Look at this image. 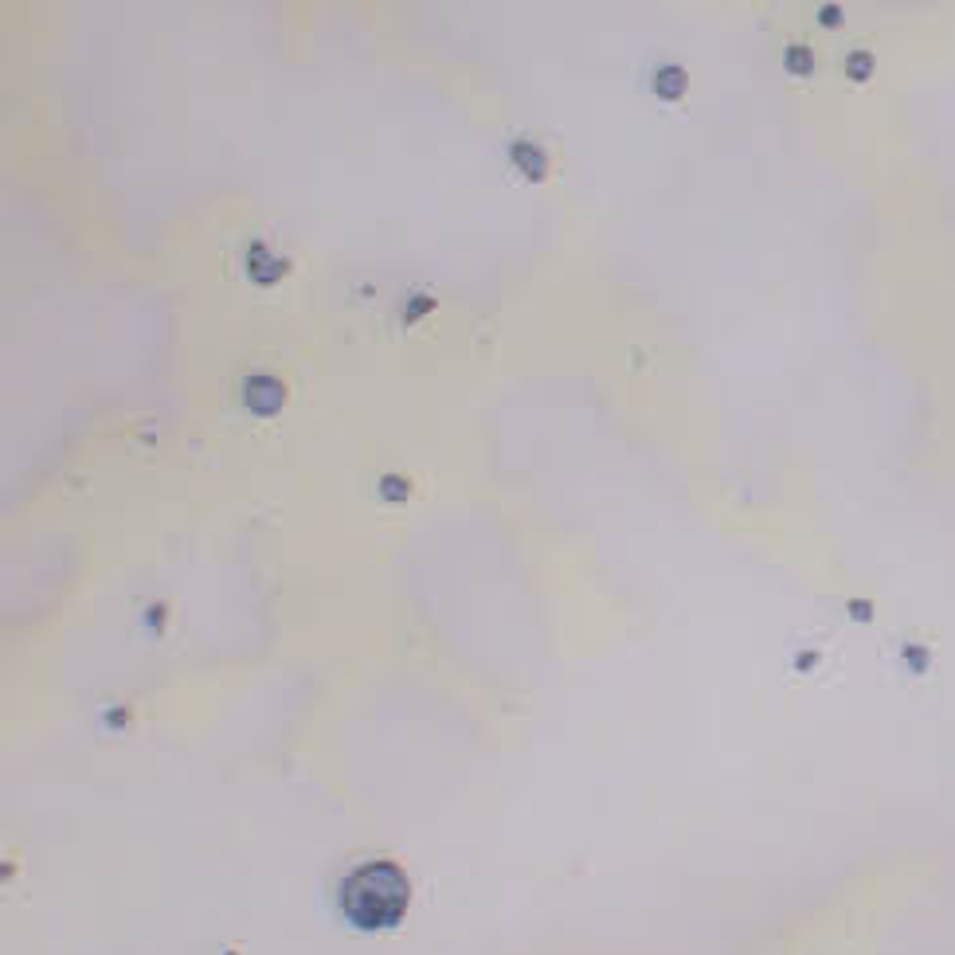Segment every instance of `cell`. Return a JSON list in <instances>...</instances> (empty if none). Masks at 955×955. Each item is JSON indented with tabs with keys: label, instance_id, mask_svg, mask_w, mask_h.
<instances>
[{
	"label": "cell",
	"instance_id": "6da1fadb",
	"mask_svg": "<svg viewBox=\"0 0 955 955\" xmlns=\"http://www.w3.org/2000/svg\"><path fill=\"white\" fill-rule=\"evenodd\" d=\"M408 901L411 885L396 862H364L341 881V912L364 932L396 928L408 912Z\"/></svg>",
	"mask_w": 955,
	"mask_h": 955
},
{
	"label": "cell",
	"instance_id": "7a4b0ae2",
	"mask_svg": "<svg viewBox=\"0 0 955 955\" xmlns=\"http://www.w3.org/2000/svg\"><path fill=\"white\" fill-rule=\"evenodd\" d=\"M243 396H247V404L259 411V415H271V411H278V404H282V384H274L271 376H251V380L243 384Z\"/></svg>",
	"mask_w": 955,
	"mask_h": 955
},
{
	"label": "cell",
	"instance_id": "3957f363",
	"mask_svg": "<svg viewBox=\"0 0 955 955\" xmlns=\"http://www.w3.org/2000/svg\"><path fill=\"white\" fill-rule=\"evenodd\" d=\"M783 63H787V71H791V75H811V71H815V55H811V51H807L803 44L787 47Z\"/></svg>",
	"mask_w": 955,
	"mask_h": 955
},
{
	"label": "cell",
	"instance_id": "277c9868",
	"mask_svg": "<svg viewBox=\"0 0 955 955\" xmlns=\"http://www.w3.org/2000/svg\"><path fill=\"white\" fill-rule=\"evenodd\" d=\"M658 83H662V87H658V91L666 94V98H674V94H682V83H685V75H682V71H678V67H666V71H662V75H658Z\"/></svg>",
	"mask_w": 955,
	"mask_h": 955
},
{
	"label": "cell",
	"instance_id": "5b68a950",
	"mask_svg": "<svg viewBox=\"0 0 955 955\" xmlns=\"http://www.w3.org/2000/svg\"><path fill=\"white\" fill-rule=\"evenodd\" d=\"M865 71H869V55H865V51H854V59H850V79H865Z\"/></svg>",
	"mask_w": 955,
	"mask_h": 955
}]
</instances>
